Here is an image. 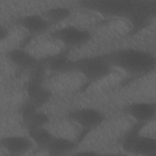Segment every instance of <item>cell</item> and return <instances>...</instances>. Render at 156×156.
<instances>
[{"mask_svg": "<svg viewBox=\"0 0 156 156\" xmlns=\"http://www.w3.org/2000/svg\"><path fill=\"white\" fill-rule=\"evenodd\" d=\"M17 23L31 34H40L52 25L42 15L30 14L18 19Z\"/></svg>", "mask_w": 156, "mask_h": 156, "instance_id": "10", "label": "cell"}, {"mask_svg": "<svg viewBox=\"0 0 156 156\" xmlns=\"http://www.w3.org/2000/svg\"><path fill=\"white\" fill-rule=\"evenodd\" d=\"M68 116L73 122L88 129L98 127L105 119V116L101 112L90 107L74 109L69 112Z\"/></svg>", "mask_w": 156, "mask_h": 156, "instance_id": "6", "label": "cell"}, {"mask_svg": "<svg viewBox=\"0 0 156 156\" xmlns=\"http://www.w3.org/2000/svg\"><path fill=\"white\" fill-rule=\"evenodd\" d=\"M1 147L12 155L23 154L30 150L35 145L29 136L21 135H10L1 138Z\"/></svg>", "mask_w": 156, "mask_h": 156, "instance_id": "7", "label": "cell"}, {"mask_svg": "<svg viewBox=\"0 0 156 156\" xmlns=\"http://www.w3.org/2000/svg\"><path fill=\"white\" fill-rule=\"evenodd\" d=\"M125 112L140 123L152 120L155 116V104L152 102H133L127 106Z\"/></svg>", "mask_w": 156, "mask_h": 156, "instance_id": "8", "label": "cell"}, {"mask_svg": "<svg viewBox=\"0 0 156 156\" xmlns=\"http://www.w3.org/2000/svg\"><path fill=\"white\" fill-rule=\"evenodd\" d=\"M138 1H87L82 5L103 15L127 18Z\"/></svg>", "mask_w": 156, "mask_h": 156, "instance_id": "4", "label": "cell"}, {"mask_svg": "<svg viewBox=\"0 0 156 156\" xmlns=\"http://www.w3.org/2000/svg\"><path fill=\"white\" fill-rule=\"evenodd\" d=\"M46 68L55 73H63L74 70V60L65 52L54 54L41 60Z\"/></svg>", "mask_w": 156, "mask_h": 156, "instance_id": "9", "label": "cell"}, {"mask_svg": "<svg viewBox=\"0 0 156 156\" xmlns=\"http://www.w3.org/2000/svg\"><path fill=\"white\" fill-rule=\"evenodd\" d=\"M6 57L14 65L24 69H32L40 62L27 51L20 48L10 50L7 52Z\"/></svg>", "mask_w": 156, "mask_h": 156, "instance_id": "11", "label": "cell"}, {"mask_svg": "<svg viewBox=\"0 0 156 156\" xmlns=\"http://www.w3.org/2000/svg\"><path fill=\"white\" fill-rule=\"evenodd\" d=\"M49 116L44 112L37 111L32 118L26 124L27 129L44 127L49 122Z\"/></svg>", "mask_w": 156, "mask_h": 156, "instance_id": "16", "label": "cell"}, {"mask_svg": "<svg viewBox=\"0 0 156 156\" xmlns=\"http://www.w3.org/2000/svg\"><path fill=\"white\" fill-rule=\"evenodd\" d=\"M38 108L29 100H27L24 103L21 107V115L25 124H26L35 113L38 111Z\"/></svg>", "mask_w": 156, "mask_h": 156, "instance_id": "17", "label": "cell"}, {"mask_svg": "<svg viewBox=\"0 0 156 156\" xmlns=\"http://www.w3.org/2000/svg\"><path fill=\"white\" fill-rule=\"evenodd\" d=\"M51 37L68 47H75L87 43L91 38L90 32L73 25H68L55 29Z\"/></svg>", "mask_w": 156, "mask_h": 156, "instance_id": "5", "label": "cell"}, {"mask_svg": "<svg viewBox=\"0 0 156 156\" xmlns=\"http://www.w3.org/2000/svg\"><path fill=\"white\" fill-rule=\"evenodd\" d=\"M26 92L28 100L33 103L38 108L48 102L51 97V92L42 84L27 83Z\"/></svg>", "mask_w": 156, "mask_h": 156, "instance_id": "12", "label": "cell"}, {"mask_svg": "<svg viewBox=\"0 0 156 156\" xmlns=\"http://www.w3.org/2000/svg\"><path fill=\"white\" fill-rule=\"evenodd\" d=\"M8 34H9L8 30L5 27H3L2 26H1V32H0L1 40H3L4 39L6 38L8 36Z\"/></svg>", "mask_w": 156, "mask_h": 156, "instance_id": "18", "label": "cell"}, {"mask_svg": "<svg viewBox=\"0 0 156 156\" xmlns=\"http://www.w3.org/2000/svg\"><path fill=\"white\" fill-rule=\"evenodd\" d=\"M143 124L144 123L138 122L129 131L123 141V149L127 152L137 155H155L156 153L155 140L151 136L140 134Z\"/></svg>", "mask_w": 156, "mask_h": 156, "instance_id": "3", "label": "cell"}, {"mask_svg": "<svg viewBox=\"0 0 156 156\" xmlns=\"http://www.w3.org/2000/svg\"><path fill=\"white\" fill-rule=\"evenodd\" d=\"M28 135L35 144L40 147L46 149L49 145L54 135L44 127L27 129Z\"/></svg>", "mask_w": 156, "mask_h": 156, "instance_id": "14", "label": "cell"}, {"mask_svg": "<svg viewBox=\"0 0 156 156\" xmlns=\"http://www.w3.org/2000/svg\"><path fill=\"white\" fill-rule=\"evenodd\" d=\"M112 67L102 55L74 60V70L90 80H97L107 76L111 73Z\"/></svg>", "mask_w": 156, "mask_h": 156, "instance_id": "2", "label": "cell"}, {"mask_svg": "<svg viewBox=\"0 0 156 156\" xmlns=\"http://www.w3.org/2000/svg\"><path fill=\"white\" fill-rule=\"evenodd\" d=\"M71 14L69 9L66 7L58 6L44 10L42 15L51 24L60 23L67 19Z\"/></svg>", "mask_w": 156, "mask_h": 156, "instance_id": "15", "label": "cell"}, {"mask_svg": "<svg viewBox=\"0 0 156 156\" xmlns=\"http://www.w3.org/2000/svg\"><path fill=\"white\" fill-rule=\"evenodd\" d=\"M76 148V143L73 140L65 137L54 136L45 149L50 155H61L67 154Z\"/></svg>", "mask_w": 156, "mask_h": 156, "instance_id": "13", "label": "cell"}, {"mask_svg": "<svg viewBox=\"0 0 156 156\" xmlns=\"http://www.w3.org/2000/svg\"><path fill=\"white\" fill-rule=\"evenodd\" d=\"M112 66L132 74H146L155 67V57L151 53L137 49H121L103 54Z\"/></svg>", "mask_w": 156, "mask_h": 156, "instance_id": "1", "label": "cell"}]
</instances>
